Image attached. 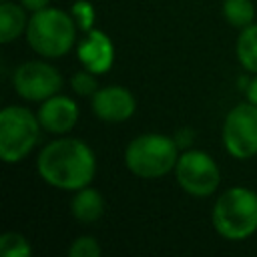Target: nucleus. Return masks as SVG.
<instances>
[{"label": "nucleus", "mask_w": 257, "mask_h": 257, "mask_svg": "<svg viewBox=\"0 0 257 257\" xmlns=\"http://www.w3.org/2000/svg\"><path fill=\"white\" fill-rule=\"evenodd\" d=\"M36 167L48 185L66 191H78L92 181L96 159L84 141L62 137L48 143L40 151Z\"/></svg>", "instance_id": "f257e3e1"}, {"label": "nucleus", "mask_w": 257, "mask_h": 257, "mask_svg": "<svg viewBox=\"0 0 257 257\" xmlns=\"http://www.w3.org/2000/svg\"><path fill=\"white\" fill-rule=\"evenodd\" d=\"M24 34L34 52L46 58H58L74 46L76 26L64 10L46 6L32 12Z\"/></svg>", "instance_id": "f03ea898"}, {"label": "nucleus", "mask_w": 257, "mask_h": 257, "mask_svg": "<svg viewBox=\"0 0 257 257\" xmlns=\"http://www.w3.org/2000/svg\"><path fill=\"white\" fill-rule=\"evenodd\" d=\"M213 225L229 241L251 237L257 231V193L247 187L227 189L213 207Z\"/></svg>", "instance_id": "7ed1b4c3"}, {"label": "nucleus", "mask_w": 257, "mask_h": 257, "mask_svg": "<svg viewBox=\"0 0 257 257\" xmlns=\"http://www.w3.org/2000/svg\"><path fill=\"white\" fill-rule=\"evenodd\" d=\"M177 149V141L167 135H139L128 143L124 151V163L133 175L141 179H157L175 169L179 161Z\"/></svg>", "instance_id": "20e7f679"}, {"label": "nucleus", "mask_w": 257, "mask_h": 257, "mask_svg": "<svg viewBox=\"0 0 257 257\" xmlns=\"http://www.w3.org/2000/svg\"><path fill=\"white\" fill-rule=\"evenodd\" d=\"M40 120L24 106H6L0 112V157L6 163L22 161L38 143Z\"/></svg>", "instance_id": "39448f33"}, {"label": "nucleus", "mask_w": 257, "mask_h": 257, "mask_svg": "<svg viewBox=\"0 0 257 257\" xmlns=\"http://www.w3.org/2000/svg\"><path fill=\"white\" fill-rule=\"evenodd\" d=\"M175 175L183 191L193 197H209L217 191L221 183V173L217 163L205 151H187L179 157L175 165Z\"/></svg>", "instance_id": "423d86ee"}, {"label": "nucleus", "mask_w": 257, "mask_h": 257, "mask_svg": "<svg viewBox=\"0 0 257 257\" xmlns=\"http://www.w3.org/2000/svg\"><path fill=\"white\" fill-rule=\"evenodd\" d=\"M223 143L235 159L257 155V106L251 102L237 104L225 118Z\"/></svg>", "instance_id": "0eeeda50"}, {"label": "nucleus", "mask_w": 257, "mask_h": 257, "mask_svg": "<svg viewBox=\"0 0 257 257\" xmlns=\"http://www.w3.org/2000/svg\"><path fill=\"white\" fill-rule=\"evenodd\" d=\"M12 84H14V90L24 100L42 102V100L58 94V90L62 86V76L52 64L40 62V60H30V62L20 64L14 70Z\"/></svg>", "instance_id": "6e6552de"}, {"label": "nucleus", "mask_w": 257, "mask_h": 257, "mask_svg": "<svg viewBox=\"0 0 257 257\" xmlns=\"http://www.w3.org/2000/svg\"><path fill=\"white\" fill-rule=\"evenodd\" d=\"M92 112L106 122H122L135 112V96L122 86H104L90 96Z\"/></svg>", "instance_id": "1a4fd4ad"}, {"label": "nucleus", "mask_w": 257, "mask_h": 257, "mask_svg": "<svg viewBox=\"0 0 257 257\" xmlns=\"http://www.w3.org/2000/svg\"><path fill=\"white\" fill-rule=\"evenodd\" d=\"M38 120L44 131L54 133V135H64L74 128L78 120V106L72 98L54 94L42 100L38 108Z\"/></svg>", "instance_id": "9d476101"}, {"label": "nucleus", "mask_w": 257, "mask_h": 257, "mask_svg": "<svg viewBox=\"0 0 257 257\" xmlns=\"http://www.w3.org/2000/svg\"><path fill=\"white\" fill-rule=\"evenodd\" d=\"M78 58L86 70L94 74H104L110 70L114 62V46L112 40L96 28H90L88 34L78 44Z\"/></svg>", "instance_id": "9b49d317"}, {"label": "nucleus", "mask_w": 257, "mask_h": 257, "mask_svg": "<svg viewBox=\"0 0 257 257\" xmlns=\"http://www.w3.org/2000/svg\"><path fill=\"white\" fill-rule=\"evenodd\" d=\"M70 211H72V217L76 221H80V223H94L104 213V199H102V195L96 189L82 187L72 197Z\"/></svg>", "instance_id": "f8f14e48"}, {"label": "nucleus", "mask_w": 257, "mask_h": 257, "mask_svg": "<svg viewBox=\"0 0 257 257\" xmlns=\"http://www.w3.org/2000/svg\"><path fill=\"white\" fill-rule=\"evenodd\" d=\"M28 26V18L24 12V6L10 2V0H2L0 4V42H12L16 40L22 32H26Z\"/></svg>", "instance_id": "ddd939ff"}, {"label": "nucleus", "mask_w": 257, "mask_h": 257, "mask_svg": "<svg viewBox=\"0 0 257 257\" xmlns=\"http://www.w3.org/2000/svg\"><path fill=\"white\" fill-rule=\"evenodd\" d=\"M237 58L245 70L257 74V24L241 28L237 38Z\"/></svg>", "instance_id": "4468645a"}, {"label": "nucleus", "mask_w": 257, "mask_h": 257, "mask_svg": "<svg viewBox=\"0 0 257 257\" xmlns=\"http://www.w3.org/2000/svg\"><path fill=\"white\" fill-rule=\"evenodd\" d=\"M223 16L229 24L237 28H245L253 24L255 6L251 0H225L223 2Z\"/></svg>", "instance_id": "2eb2a0df"}, {"label": "nucleus", "mask_w": 257, "mask_h": 257, "mask_svg": "<svg viewBox=\"0 0 257 257\" xmlns=\"http://www.w3.org/2000/svg\"><path fill=\"white\" fill-rule=\"evenodd\" d=\"M32 253V247L20 233H4L0 237V255L2 257H26Z\"/></svg>", "instance_id": "dca6fc26"}, {"label": "nucleus", "mask_w": 257, "mask_h": 257, "mask_svg": "<svg viewBox=\"0 0 257 257\" xmlns=\"http://www.w3.org/2000/svg\"><path fill=\"white\" fill-rule=\"evenodd\" d=\"M70 84H72V90H74L76 94H80V96H92V94L98 90L96 74L90 72V70H86V68H84V72H76V74L72 76Z\"/></svg>", "instance_id": "f3484780"}, {"label": "nucleus", "mask_w": 257, "mask_h": 257, "mask_svg": "<svg viewBox=\"0 0 257 257\" xmlns=\"http://www.w3.org/2000/svg\"><path fill=\"white\" fill-rule=\"evenodd\" d=\"M100 253H102L100 245L94 237H78L72 241V245L68 249L70 257H98Z\"/></svg>", "instance_id": "a211bd4d"}, {"label": "nucleus", "mask_w": 257, "mask_h": 257, "mask_svg": "<svg viewBox=\"0 0 257 257\" xmlns=\"http://www.w3.org/2000/svg\"><path fill=\"white\" fill-rule=\"evenodd\" d=\"M74 12H78V14H82V28H86V30H90V22H92V8H90V4H86V2H78L76 6H74Z\"/></svg>", "instance_id": "6ab92c4d"}, {"label": "nucleus", "mask_w": 257, "mask_h": 257, "mask_svg": "<svg viewBox=\"0 0 257 257\" xmlns=\"http://www.w3.org/2000/svg\"><path fill=\"white\" fill-rule=\"evenodd\" d=\"M48 2H50V0H20V4H22L26 10H30V12H36V10L46 8Z\"/></svg>", "instance_id": "aec40b11"}, {"label": "nucleus", "mask_w": 257, "mask_h": 257, "mask_svg": "<svg viewBox=\"0 0 257 257\" xmlns=\"http://www.w3.org/2000/svg\"><path fill=\"white\" fill-rule=\"evenodd\" d=\"M247 100L257 106V76L247 84Z\"/></svg>", "instance_id": "412c9836"}]
</instances>
